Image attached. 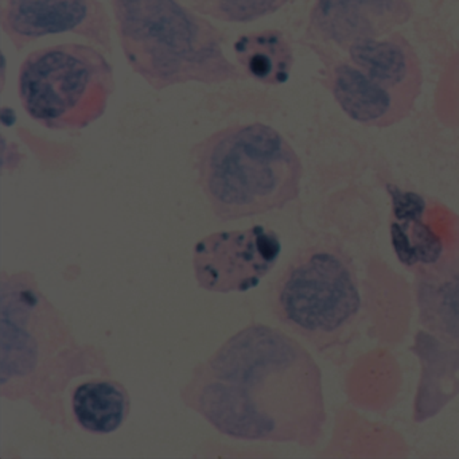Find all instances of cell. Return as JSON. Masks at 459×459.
<instances>
[{
	"instance_id": "5bb4252c",
	"label": "cell",
	"mask_w": 459,
	"mask_h": 459,
	"mask_svg": "<svg viewBox=\"0 0 459 459\" xmlns=\"http://www.w3.org/2000/svg\"><path fill=\"white\" fill-rule=\"evenodd\" d=\"M130 396L122 384L91 380L74 389L72 410L82 429L107 435L119 429L130 413Z\"/></svg>"
},
{
	"instance_id": "3957f363",
	"label": "cell",
	"mask_w": 459,
	"mask_h": 459,
	"mask_svg": "<svg viewBox=\"0 0 459 459\" xmlns=\"http://www.w3.org/2000/svg\"><path fill=\"white\" fill-rule=\"evenodd\" d=\"M212 212L236 221L284 208L300 193L303 165L281 133L263 123L230 126L195 147Z\"/></svg>"
},
{
	"instance_id": "30bf717a",
	"label": "cell",
	"mask_w": 459,
	"mask_h": 459,
	"mask_svg": "<svg viewBox=\"0 0 459 459\" xmlns=\"http://www.w3.org/2000/svg\"><path fill=\"white\" fill-rule=\"evenodd\" d=\"M413 295L421 326L459 349V241L437 262L415 267Z\"/></svg>"
},
{
	"instance_id": "9a60e30c",
	"label": "cell",
	"mask_w": 459,
	"mask_h": 459,
	"mask_svg": "<svg viewBox=\"0 0 459 459\" xmlns=\"http://www.w3.org/2000/svg\"><path fill=\"white\" fill-rule=\"evenodd\" d=\"M204 17L228 23H249L275 14L289 0H181Z\"/></svg>"
},
{
	"instance_id": "7c38bea8",
	"label": "cell",
	"mask_w": 459,
	"mask_h": 459,
	"mask_svg": "<svg viewBox=\"0 0 459 459\" xmlns=\"http://www.w3.org/2000/svg\"><path fill=\"white\" fill-rule=\"evenodd\" d=\"M386 190L392 200L391 241L397 259L407 267L437 262L446 248L439 235L424 221L426 200L394 185H388Z\"/></svg>"
},
{
	"instance_id": "4fadbf2b",
	"label": "cell",
	"mask_w": 459,
	"mask_h": 459,
	"mask_svg": "<svg viewBox=\"0 0 459 459\" xmlns=\"http://www.w3.org/2000/svg\"><path fill=\"white\" fill-rule=\"evenodd\" d=\"M233 52L241 71L251 79L271 87L289 82L294 53L281 31L244 34L236 39Z\"/></svg>"
},
{
	"instance_id": "6da1fadb",
	"label": "cell",
	"mask_w": 459,
	"mask_h": 459,
	"mask_svg": "<svg viewBox=\"0 0 459 459\" xmlns=\"http://www.w3.org/2000/svg\"><path fill=\"white\" fill-rule=\"evenodd\" d=\"M182 402L233 439L313 447L327 421L322 372L281 330L254 324L198 365Z\"/></svg>"
},
{
	"instance_id": "ba28073f",
	"label": "cell",
	"mask_w": 459,
	"mask_h": 459,
	"mask_svg": "<svg viewBox=\"0 0 459 459\" xmlns=\"http://www.w3.org/2000/svg\"><path fill=\"white\" fill-rule=\"evenodd\" d=\"M281 254L279 236L263 225H254L201 238L193 249V268L198 286L206 291L246 292L259 286Z\"/></svg>"
},
{
	"instance_id": "52a82bcc",
	"label": "cell",
	"mask_w": 459,
	"mask_h": 459,
	"mask_svg": "<svg viewBox=\"0 0 459 459\" xmlns=\"http://www.w3.org/2000/svg\"><path fill=\"white\" fill-rule=\"evenodd\" d=\"M349 61L330 72L338 106L354 122L389 127L402 122L421 92L423 74L410 48L394 39H362L348 48Z\"/></svg>"
},
{
	"instance_id": "5b68a950",
	"label": "cell",
	"mask_w": 459,
	"mask_h": 459,
	"mask_svg": "<svg viewBox=\"0 0 459 459\" xmlns=\"http://www.w3.org/2000/svg\"><path fill=\"white\" fill-rule=\"evenodd\" d=\"M114 90L111 64L90 45L36 50L18 74V95L26 114L53 131H79L100 119Z\"/></svg>"
},
{
	"instance_id": "9c48e42d",
	"label": "cell",
	"mask_w": 459,
	"mask_h": 459,
	"mask_svg": "<svg viewBox=\"0 0 459 459\" xmlns=\"http://www.w3.org/2000/svg\"><path fill=\"white\" fill-rule=\"evenodd\" d=\"M0 25L17 50L72 33L112 52L111 21L99 0H0Z\"/></svg>"
},
{
	"instance_id": "7a4b0ae2",
	"label": "cell",
	"mask_w": 459,
	"mask_h": 459,
	"mask_svg": "<svg viewBox=\"0 0 459 459\" xmlns=\"http://www.w3.org/2000/svg\"><path fill=\"white\" fill-rule=\"evenodd\" d=\"M111 6L128 65L155 91L248 77L225 56L221 31L181 0H111Z\"/></svg>"
},
{
	"instance_id": "277c9868",
	"label": "cell",
	"mask_w": 459,
	"mask_h": 459,
	"mask_svg": "<svg viewBox=\"0 0 459 459\" xmlns=\"http://www.w3.org/2000/svg\"><path fill=\"white\" fill-rule=\"evenodd\" d=\"M361 310L356 267L337 247L303 249L273 286V311L278 321L319 351L346 342Z\"/></svg>"
},
{
	"instance_id": "8fae6325",
	"label": "cell",
	"mask_w": 459,
	"mask_h": 459,
	"mask_svg": "<svg viewBox=\"0 0 459 459\" xmlns=\"http://www.w3.org/2000/svg\"><path fill=\"white\" fill-rule=\"evenodd\" d=\"M404 0H316L313 26L341 47L380 34L407 17Z\"/></svg>"
},
{
	"instance_id": "8992f818",
	"label": "cell",
	"mask_w": 459,
	"mask_h": 459,
	"mask_svg": "<svg viewBox=\"0 0 459 459\" xmlns=\"http://www.w3.org/2000/svg\"><path fill=\"white\" fill-rule=\"evenodd\" d=\"M23 275L2 281V394L33 397L58 388L76 362L74 338L55 308Z\"/></svg>"
}]
</instances>
